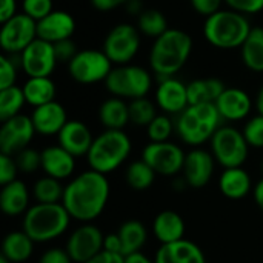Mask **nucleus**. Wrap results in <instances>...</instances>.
<instances>
[{
    "instance_id": "1",
    "label": "nucleus",
    "mask_w": 263,
    "mask_h": 263,
    "mask_svg": "<svg viewBox=\"0 0 263 263\" xmlns=\"http://www.w3.org/2000/svg\"><path fill=\"white\" fill-rule=\"evenodd\" d=\"M109 199V182L105 174L88 170L74 177L63 193V206L71 219L89 223L97 219Z\"/></svg>"
},
{
    "instance_id": "2",
    "label": "nucleus",
    "mask_w": 263,
    "mask_h": 263,
    "mask_svg": "<svg viewBox=\"0 0 263 263\" xmlns=\"http://www.w3.org/2000/svg\"><path fill=\"white\" fill-rule=\"evenodd\" d=\"M193 37L179 28H170L153 40L148 62L149 69L157 79L176 77L188 63L193 52Z\"/></svg>"
},
{
    "instance_id": "3",
    "label": "nucleus",
    "mask_w": 263,
    "mask_h": 263,
    "mask_svg": "<svg viewBox=\"0 0 263 263\" xmlns=\"http://www.w3.org/2000/svg\"><path fill=\"white\" fill-rule=\"evenodd\" d=\"M253 26L248 15H243L230 8L205 17L203 39L217 49H240L248 39Z\"/></svg>"
},
{
    "instance_id": "4",
    "label": "nucleus",
    "mask_w": 263,
    "mask_h": 263,
    "mask_svg": "<svg viewBox=\"0 0 263 263\" xmlns=\"http://www.w3.org/2000/svg\"><path fill=\"white\" fill-rule=\"evenodd\" d=\"M222 116L216 103L190 105L176 117V133L190 146H200L211 140L214 133L222 126Z\"/></svg>"
},
{
    "instance_id": "5",
    "label": "nucleus",
    "mask_w": 263,
    "mask_h": 263,
    "mask_svg": "<svg viewBox=\"0 0 263 263\" xmlns=\"http://www.w3.org/2000/svg\"><path fill=\"white\" fill-rule=\"evenodd\" d=\"M69 222L71 216L63 203H35L25 213L23 231L35 243H45L60 237Z\"/></svg>"
},
{
    "instance_id": "6",
    "label": "nucleus",
    "mask_w": 263,
    "mask_h": 263,
    "mask_svg": "<svg viewBox=\"0 0 263 263\" xmlns=\"http://www.w3.org/2000/svg\"><path fill=\"white\" fill-rule=\"evenodd\" d=\"M131 148V140L125 131L105 129L102 134L94 137L91 149L86 156L89 170L105 176L116 171L128 159Z\"/></svg>"
},
{
    "instance_id": "7",
    "label": "nucleus",
    "mask_w": 263,
    "mask_h": 263,
    "mask_svg": "<svg viewBox=\"0 0 263 263\" xmlns=\"http://www.w3.org/2000/svg\"><path fill=\"white\" fill-rule=\"evenodd\" d=\"M154 79L151 71L140 65H119L114 66L105 80V88L112 97L123 100H134L146 97L153 89Z\"/></svg>"
},
{
    "instance_id": "8",
    "label": "nucleus",
    "mask_w": 263,
    "mask_h": 263,
    "mask_svg": "<svg viewBox=\"0 0 263 263\" xmlns=\"http://www.w3.org/2000/svg\"><path fill=\"white\" fill-rule=\"evenodd\" d=\"M210 143L216 162L223 168H239L248 159L250 145L245 140L243 133L234 126L222 125L214 133Z\"/></svg>"
},
{
    "instance_id": "9",
    "label": "nucleus",
    "mask_w": 263,
    "mask_h": 263,
    "mask_svg": "<svg viewBox=\"0 0 263 263\" xmlns=\"http://www.w3.org/2000/svg\"><path fill=\"white\" fill-rule=\"evenodd\" d=\"M69 77L80 85H94L108 79L114 63L108 59L103 49H79L74 59L66 65Z\"/></svg>"
},
{
    "instance_id": "10",
    "label": "nucleus",
    "mask_w": 263,
    "mask_h": 263,
    "mask_svg": "<svg viewBox=\"0 0 263 263\" xmlns=\"http://www.w3.org/2000/svg\"><path fill=\"white\" fill-rule=\"evenodd\" d=\"M140 46L142 34L133 23H117L108 31L103 40V52L114 66L131 63L137 57Z\"/></svg>"
},
{
    "instance_id": "11",
    "label": "nucleus",
    "mask_w": 263,
    "mask_h": 263,
    "mask_svg": "<svg viewBox=\"0 0 263 263\" xmlns=\"http://www.w3.org/2000/svg\"><path fill=\"white\" fill-rule=\"evenodd\" d=\"M37 39V22L23 12L2 23L0 46L3 54L20 55Z\"/></svg>"
},
{
    "instance_id": "12",
    "label": "nucleus",
    "mask_w": 263,
    "mask_h": 263,
    "mask_svg": "<svg viewBox=\"0 0 263 263\" xmlns=\"http://www.w3.org/2000/svg\"><path fill=\"white\" fill-rule=\"evenodd\" d=\"M142 159L160 176H176L183 171L186 154L173 142H149L143 151Z\"/></svg>"
},
{
    "instance_id": "13",
    "label": "nucleus",
    "mask_w": 263,
    "mask_h": 263,
    "mask_svg": "<svg viewBox=\"0 0 263 263\" xmlns=\"http://www.w3.org/2000/svg\"><path fill=\"white\" fill-rule=\"evenodd\" d=\"M18 62L28 77H51L59 63L54 45L39 37L18 55Z\"/></svg>"
},
{
    "instance_id": "14",
    "label": "nucleus",
    "mask_w": 263,
    "mask_h": 263,
    "mask_svg": "<svg viewBox=\"0 0 263 263\" xmlns=\"http://www.w3.org/2000/svg\"><path fill=\"white\" fill-rule=\"evenodd\" d=\"M35 134L31 116L18 114L12 119L2 122L0 126V154L15 156L28 148Z\"/></svg>"
},
{
    "instance_id": "15",
    "label": "nucleus",
    "mask_w": 263,
    "mask_h": 263,
    "mask_svg": "<svg viewBox=\"0 0 263 263\" xmlns=\"http://www.w3.org/2000/svg\"><path fill=\"white\" fill-rule=\"evenodd\" d=\"M103 240L105 236L97 227L85 223L69 236L65 250L71 256L72 262L86 263L103 251Z\"/></svg>"
},
{
    "instance_id": "16",
    "label": "nucleus",
    "mask_w": 263,
    "mask_h": 263,
    "mask_svg": "<svg viewBox=\"0 0 263 263\" xmlns=\"http://www.w3.org/2000/svg\"><path fill=\"white\" fill-rule=\"evenodd\" d=\"M154 102L163 114L177 117L190 106L186 83L177 77L159 79L154 92Z\"/></svg>"
},
{
    "instance_id": "17",
    "label": "nucleus",
    "mask_w": 263,
    "mask_h": 263,
    "mask_svg": "<svg viewBox=\"0 0 263 263\" xmlns=\"http://www.w3.org/2000/svg\"><path fill=\"white\" fill-rule=\"evenodd\" d=\"M216 166V159L213 153L194 148L186 154L183 165V180L191 188H203L210 183Z\"/></svg>"
},
{
    "instance_id": "18",
    "label": "nucleus",
    "mask_w": 263,
    "mask_h": 263,
    "mask_svg": "<svg viewBox=\"0 0 263 263\" xmlns=\"http://www.w3.org/2000/svg\"><path fill=\"white\" fill-rule=\"evenodd\" d=\"M77 23L72 14L63 9H54L45 18L37 22V37L49 43H59L72 39Z\"/></svg>"
},
{
    "instance_id": "19",
    "label": "nucleus",
    "mask_w": 263,
    "mask_h": 263,
    "mask_svg": "<svg viewBox=\"0 0 263 263\" xmlns=\"http://www.w3.org/2000/svg\"><path fill=\"white\" fill-rule=\"evenodd\" d=\"M219 114L227 122H240L245 120L254 106L251 96L242 88H228L216 100Z\"/></svg>"
},
{
    "instance_id": "20",
    "label": "nucleus",
    "mask_w": 263,
    "mask_h": 263,
    "mask_svg": "<svg viewBox=\"0 0 263 263\" xmlns=\"http://www.w3.org/2000/svg\"><path fill=\"white\" fill-rule=\"evenodd\" d=\"M57 145L72 154L76 159L88 156L94 137L89 128L80 120H68V123L62 128L57 136Z\"/></svg>"
},
{
    "instance_id": "21",
    "label": "nucleus",
    "mask_w": 263,
    "mask_h": 263,
    "mask_svg": "<svg viewBox=\"0 0 263 263\" xmlns=\"http://www.w3.org/2000/svg\"><path fill=\"white\" fill-rule=\"evenodd\" d=\"M35 133L40 136H59L62 128L68 123L66 109L59 102H49L46 105L34 108L31 114Z\"/></svg>"
},
{
    "instance_id": "22",
    "label": "nucleus",
    "mask_w": 263,
    "mask_h": 263,
    "mask_svg": "<svg viewBox=\"0 0 263 263\" xmlns=\"http://www.w3.org/2000/svg\"><path fill=\"white\" fill-rule=\"evenodd\" d=\"M156 263H206V257L199 245L182 239L174 243L160 245L154 257Z\"/></svg>"
},
{
    "instance_id": "23",
    "label": "nucleus",
    "mask_w": 263,
    "mask_h": 263,
    "mask_svg": "<svg viewBox=\"0 0 263 263\" xmlns=\"http://www.w3.org/2000/svg\"><path fill=\"white\" fill-rule=\"evenodd\" d=\"M42 153V170L46 176L65 180L72 176L76 170V157L63 149L60 145L45 148Z\"/></svg>"
},
{
    "instance_id": "24",
    "label": "nucleus",
    "mask_w": 263,
    "mask_h": 263,
    "mask_svg": "<svg viewBox=\"0 0 263 263\" xmlns=\"http://www.w3.org/2000/svg\"><path fill=\"white\" fill-rule=\"evenodd\" d=\"M153 233L162 245L179 242L185 236V220L176 211H162L153 222Z\"/></svg>"
},
{
    "instance_id": "25",
    "label": "nucleus",
    "mask_w": 263,
    "mask_h": 263,
    "mask_svg": "<svg viewBox=\"0 0 263 263\" xmlns=\"http://www.w3.org/2000/svg\"><path fill=\"white\" fill-rule=\"evenodd\" d=\"M0 208L6 216H20L29 210V191L22 180H14L2 186Z\"/></svg>"
},
{
    "instance_id": "26",
    "label": "nucleus",
    "mask_w": 263,
    "mask_h": 263,
    "mask_svg": "<svg viewBox=\"0 0 263 263\" xmlns=\"http://www.w3.org/2000/svg\"><path fill=\"white\" fill-rule=\"evenodd\" d=\"M219 188L225 197L239 200L247 197L253 191V182L250 174L242 166L225 168L219 179Z\"/></svg>"
},
{
    "instance_id": "27",
    "label": "nucleus",
    "mask_w": 263,
    "mask_h": 263,
    "mask_svg": "<svg viewBox=\"0 0 263 263\" xmlns=\"http://www.w3.org/2000/svg\"><path fill=\"white\" fill-rule=\"evenodd\" d=\"M99 120L105 129H122L129 120V102L120 97L106 99L99 108Z\"/></svg>"
},
{
    "instance_id": "28",
    "label": "nucleus",
    "mask_w": 263,
    "mask_h": 263,
    "mask_svg": "<svg viewBox=\"0 0 263 263\" xmlns=\"http://www.w3.org/2000/svg\"><path fill=\"white\" fill-rule=\"evenodd\" d=\"M188 88V100L190 105L200 103H216L220 94L227 89L225 83L217 77L208 79H196L186 83Z\"/></svg>"
},
{
    "instance_id": "29",
    "label": "nucleus",
    "mask_w": 263,
    "mask_h": 263,
    "mask_svg": "<svg viewBox=\"0 0 263 263\" xmlns=\"http://www.w3.org/2000/svg\"><path fill=\"white\" fill-rule=\"evenodd\" d=\"M26 103L32 108L46 105L55 100V83L51 77H28L22 86Z\"/></svg>"
},
{
    "instance_id": "30",
    "label": "nucleus",
    "mask_w": 263,
    "mask_h": 263,
    "mask_svg": "<svg viewBox=\"0 0 263 263\" xmlns=\"http://www.w3.org/2000/svg\"><path fill=\"white\" fill-rule=\"evenodd\" d=\"M34 240L22 230L12 231L5 236L2 242V256L11 263H22L28 260L34 250Z\"/></svg>"
},
{
    "instance_id": "31",
    "label": "nucleus",
    "mask_w": 263,
    "mask_h": 263,
    "mask_svg": "<svg viewBox=\"0 0 263 263\" xmlns=\"http://www.w3.org/2000/svg\"><path fill=\"white\" fill-rule=\"evenodd\" d=\"M240 60L253 72H263V26H253L240 46Z\"/></svg>"
},
{
    "instance_id": "32",
    "label": "nucleus",
    "mask_w": 263,
    "mask_h": 263,
    "mask_svg": "<svg viewBox=\"0 0 263 263\" xmlns=\"http://www.w3.org/2000/svg\"><path fill=\"white\" fill-rule=\"evenodd\" d=\"M120 242H122V254L129 256L134 253H139L143 245L146 243V228L142 222L139 220H128L120 225L117 231Z\"/></svg>"
},
{
    "instance_id": "33",
    "label": "nucleus",
    "mask_w": 263,
    "mask_h": 263,
    "mask_svg": "<svg viewBox=\"0 0 263 263\" xmlns=\"http://www.w3.org/2000/svg\"><path fill=\"white\" fill-rule=\"evenodd\" d=\"M137 29L140 31L142 35L149 37L156 40L160 37L163 32H166L168 28V20L165 14L156 8H146L139 17H137Z\"/></svg>"
},
{
    "instance_id": "34",
    "label": "nucleus",
    "mask_w": 263,
    "mask_h": 263,
    "mask_svg": "<svg viewBox=\"0 0 263 263\" xmlns=\"http://www.w3.org/2000/svg\"><path fill=\"white\" fill-rule=\"evenodd\" d=\"M65 186L59 179L45 176L40 177L32 186V197L37 203H62Z\"/></svg>"
},
{
    "instance_id": "35",
    "label": "nucleus",
    "mask_w": 263,
    "mask_h": 263,
    "mask_svg": "<svg viewBox=\"0 0 263 263\" xmlns=\"http://www.w3.org/2000/svg\"><path fill=\"white\" fill-rule=\"evenodd\" d=\"M26 99L23 94L22 86H9L5 89H0V120L5 122L8 119H12L18 114H22V108L25 106Z\"/></svg>"
},
{
    "instance_id": "36",
    "label": "nucleus",
    "mask_w": 263,
    "mask_h": 263,
    "mask_svg": "<svg viewBox=\"0 0 263 263\" xmlns=\"http://www.w3.org/2000/svg\"><path fill=\"white\" fill-rule=\"evenodd\" d=\"M156 179V171L143 160H136L126 168V183L136 191L148 190Z\"/></svg>"
},
{
    "instance_id": "37",
    "label": "nucleus",
    "mask_w": 263,
    "mask_h": 263,
    "mask_svg": "<svg viewBox=\"0 0 263 263\" xmlns=\"http://www.w3.org/2000/svg\"><path fill=\"white\" fill-rule=\"evenodd\" d=\"M157 116L156 102L148 97L134 99L129 102V120L137 126H148Z\"/></svg>"
},
{
    "instance_id": "38",
    "label": "nucleus",
    "mask_w": 263,
    "mask_h": 263,
    "mask_svg": "<svg viewBox=\"0 0 263 263\" xmlns=\"http://www.w3.org/2000/svg\"><path fill=\"white\" fill-rule=\"evenodd\" d=\"M176 131V122L168 114H157L156 119L146 126L149 142H170V137Z\"/></svg>"
},
{
    "instance_id": "39",
    "label": "nucleus",
    "mask_w": 263,
    "mask_h": 263,
    "mask_svg": "<svg viewBox=\"0 0 263 263\" xmlns=\"http://www.w3.org/2000/svg\"><path fill=\"white\" fill-rule=\"evenodd\" d=\"M18 69H20L18 55H8V54L2 52V55H0V89L15 85Z\"/></svg>"
},
{
    "instance_id": "40",
    "label": "nucleus",
    "mask_w": 263,
    "mask_h": 263,
    "mask_svg": "<svg viewBox=\"0 0 263 263\" xmlns=\"http://www.w3.org/2000/svg\"><path fill=\"white\" fill-rule=\"evenodd\" d=\"M14 159H15V163H17L20 173L31 174V173L37 171L39 168H42V153H39L37 149H32L29 146L22 149L18 154H15Z\"/></svg>"
},
{
    "instance_id": "41",
    "label": "nucleus",
    "mask_w": 263,
    "mask_h": 263,
    "mask_svg": "<svg viewBox=\"0 0 263 263\" xmlns=\"http://www.w3.org/2000/svg\"><path fill=\"white\" fill-rule=\"evenodd\" d=\"M22 12L31 17L35 22H40L48 14L54 11V2L52 0H22L20 3Z\"/></svg>"
},
{
    "instance_id": "42",
    "label": "nucleus",
    "mask_w": 263,
    "mask_h": 263,
    "mask_svg": "<svg viewBox=\"0 0 263 263\" xmlns=\"http://www.w3.org/2000/svg\"><path fill=\"white\" fill-rule=\"evenodd\" d=\"M242 133L250 146L263 148V116L257 114V116L248 119Z\"/></svg>"
},
{
    "instance_id": "43",
    "label": "nucleus",
    "mask_w": 263,
    "mask_h": 263,
    "mask_svg": "<svg viewBox=\"0 0 263 263\" xmlns=\"http://www.w3.org/2000/svg\"><path fill=\"white\" fill-rule=\"evenodd\" d=\"M227 8L243 15H254L263 11V0H225Z\"/></svg>"
},
{
    "instance_id": "44",
    "label": "nucleus",
    "mask_w": 263,
    "mask_h": 263,
    "mask_svg": "<svg viewBox=\"0 0 263 263\" xmlns=\"http://www.w3.org/2000/svg\"><path fill=\"white\" fill-rule=\"evenodd\" d=\"M18 166L15 163V159L12 156L0 154V185H8L14 180H17Z\"/></svg>"
},
{
    "instance_id": "45",
    "label": "nucleus",
    "mask_w": 263,
    "mask_h": 263,
    "mask_svg": "<svg viewBox=\"0 0 263 263\" xmlns=\"http://www.w3.org/2000/svg\"><path fill=\"white\" fill-rule=\"evenodd\" d=\"M54 51H55L57 60L62 62V63H66V65H68V63L74 59V55L79 52L77 45L74 43L72 39H66V40H62V42H59V43H54Z\"/></svg>"
},
{
    "instance_id": "46",
    "label": "nucleus",
    "mask_w": 263,
    "mask_h": 263,
    "mask_svg": "<svg viewBox=\"0 0 263 263\" xmlns=\"http://www.w3.org/2000/svg\"><path fill=\"white\" fill-rule=\"evenodd\" d=\"M190 2H191L193 9L203 17H208L220 11L222 5L225 3V0H190Z\"/></svg>"
},
{
    "instance_id": "47",
    "label": "nucleus",
    "mask_w": 263,
    "mask_h": 263,
    "mask_svg": "<svg viewBox=\"0 0 263 263\" xmlns=\"http://www.w3.org/2000/svg\"><path fill=\"white\" fill-rule=\"evenodd\" d=\"M39 263H72L71 256L68 254L66 250L62 248H51L45 251L40 257Z\"/></svg>"
},
{
    "instance_id": "48",
    "label": "nucleus",
    "mask_w": 263,
    "mask_h": 263,
    "mask_svg": "<svg viewBox=\"0 0 263 263\" xmlns=\"http://www.w3.org/2000/svg\"><path fill=\"white\" fill-rule=\"evenodd\" d=\"M17 8H18L17 0H0V23H5L6 20L12 18L15 14H18Z\"/></svg>"
},
{
    "instance_id": "49",
    "label": "nucleus",
    "mask_w": 263,
    "mask_h": 263,
    "mask_svg": "<svg viewBox=\"0 0 263 263\" xmlns=\"http://www.w3.org/2000/svg\"><path fill=\"white\" fill-rule=\"evenodd\" d=\"M92 8L100 12H109L120 6H125L129 0H89Z\"/></svg>"
},
{
    "instance_id": "50",
    "label": "nucleus",
    "mask_w": 263,
    "mask_h": 263,
    "mask_svg": "<svg viewBox=\"0 0 263 263\" xmlns=\"http://www.w3.org/2000/svg\"><path fill=\"white\" fill-rule=\"evenodd\" d=\"M103 250L108 251V253H114V254H122V242H120V237L119 234H108L105 236V240H103ZM123 256V254H122Z\"/></svg>"
},
{
    "instance_id": "51",
    "label": "nucleus",
    "mask_w": 263,
    "mask_h": 263,
    "mask_svg": "<svg viewBox=\"0 0 263 263\" xmlns=\"http://www.w3.org/2000/svg\"><path fill=\"white\" fill-rule=\"evenodd\" d=\"M86 263H125V256L108 253V251L103 250L102 253H99L96 257H92L91 260H88Z\"/></svg>"
},
{
    "instance_id": "52",
    "label": "nucleus",
    "mask_w": 263,
    "mask_h": 263,
    "mask_svg": "<svg viewBox=\"0 0 263 263\" xmlns=\"http://www.w3.org/2000/svg\"><path fill=\"white\" fill-rule=\"evenodd\" d=\"M125 8H126V12L129 14V15H133V17H139L146 8L143 6V2L142 0H129L126 5H125Z\"/></svg>"
},
{
    "instance_id": "53",
    "label": "nucleus",
    "mask_w": 263,
    "mask_h": 263,
    "mask_svg": "<svg viewBox=\"0 0 263 263\" xmlns=\"http://www.w3.org/2000/svg\"><path fill=\"white\" fill-rule=\"evenodd\" d=\"M253 197H254L256 205L259 206V210L263 213V179H260L254 185V188H253Z\"/></svg>"
},
{
    "instance_id": "54",
    "label": "nucleus",
    "mask_w": 263,
    "mask_h": 263,
    "mask_svg": "<svg viewBox=\"0 0 263 263\" xmlns=\"http://www.w3.org/2000/svg\"><path fill=\"white\" fill-rule=\"evenodd\" d=\"M125 263H156L154 260H151L149 257H146L143 253H134L129 256H125Z\"/></svg>"
},
{
    "instance_id": "55",
    "label": "nucleus",
    "mask_w": 263,
    "mask_h": 263,
    "mask_svg": "<svg viewBox=\"0 0 263 263\" xmlns=\"http://www.w3.org/2000/svg\"><path fill=\"white\" fill-rule=\"evenodd\" d=\"M254 106L257 109V114L263 116V85L260 86V89L257 91V96H256V100H254Z\"/></svg>"
},
{
    "instance_id": "56",
    "label": "nucleus",
    "mask_w": 263,
    "mask_h": 263,
    "mask_svg": "<svg viewBox=\"0 0 263 263\" xmlns=\"http://www.w3.org/2000/svg\"><path fill=\"white\" fill-rule=\"evenodd\" d=\"M0 263H11L6 257H3V256H0Z\"/></svg>"
},
{
    "instance_id": "57",
    "label": "nucleus",
    "mask_w": 263,
    "mask_h": 263,
    "mask_svg": "<svg viewBox=\"0 0 263 263\" xmlns=\"http://www.w3.org/2000/svg\"><path fill=\"white\" fill-rule=\"evenodd\" d=\"M262 173H263V162H262Z\"/></svg>"
}]
</instances>
